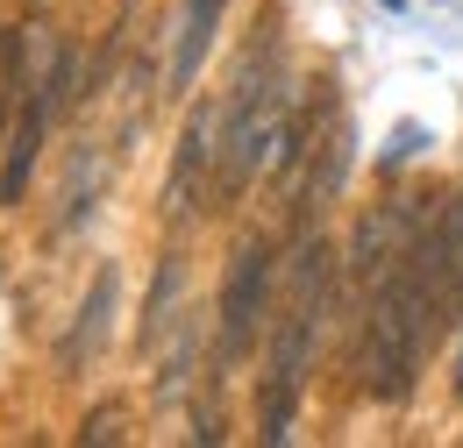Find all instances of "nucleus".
<instances>
[{
  "mask_svg": "<svg viewBox=\"0 0 463 448\" xmlns=\"http://www.w3.org/2000/svg\"><path fill=\"white\" fill-rule=\"evenodd\" d=\"M115 264H100L93 271V292H86V306H79V321H71V335H64V349H58V363L64 370H79V356H93L100 349V328H108V313H115Z\"/></svg>",
  "mask_w": 463,
  "mask_h": 448,
  "instance_id": "0eeeda50",
  "label": "nucleus"
},
{
  "mask_svg": "<svg viewBox=\"0 0 463 448\" xmlns=\"http://www.w3.org/2000/svg\"><path fill=\"white\" fill-rule=\"evenodd\" d=\"M349 157H356V128H349V114L335 107L321 128H314V150H307V178L292 185V214L307 221V214H321L335 192H343L349 178Z\"/></svg>",
  "mask_w": 463,
  "mask_h": 448,
  "instance_id": "20e7f679",
  "label": "nucleus"
},
{
  "mask_svg": "<svg viewBox=\"0 0 463 448\" xmlns=\"http://www.w3.org/2000/svg\"><path fill=\"white\" fill-rule=\"evenodd\" d=\"M178 278H185V264H178V249H165L157 257V285H150V306H143V349H157V335H165V306H172V292H178Z\"/></svg>",
  "mask_w": 463,
  "mask_h": 448,
  "instance_id": "6e6552de",
  "label": "nucleus"
},
{
  "mask_svg": "<svg viewBox=\"0 0 463 448\" xmlns=\"http://www.w3.org/2000/svg\"><path fill=\"white\" fill-rule=\"evenodd\" d=\"M378 7H392V14H400V7H406V0H378Z\"/></svg>",
  "mask_w": 463,
  "mask_h": 448,
  "instance_id": "9b49d317",
  "label": "nucleus"
},
{
  "mask_svg": "<svg viewBox=\"0 0 463 448\" xmlns=\"http://www.w3.org/2000/svg\"><path fill=\"white\" fill-rule=\"evenodd\" d=\"M71 71H79V51H71V43H58L43 71H29V93L14 100V128H7V150H0V207H22V200H29V171L43 157L51 121H58L64 100H71Z\"/></svg>",
  "mask_w": 463,
  "mask_h": 448,
  "instance_id": "f03ea898",
  "label": "nucleus"
},
{
  "mask_svg": "<svg viewBox=\"0 0 463 448\" xmlns=\"http://www.w3.org/2000/svg\"><path fill=\"white\" fill-rule=\"evenodd\" d=\"M271 285H279V242L271 235H242L229 271H222V299H214V313H222V370L250 349L264 306H271Z\"/></svg>",
  "mask_w": 463,
  "mask_h": 448,
  "instance_id": "7ed1b4c3",
  "label": "nucleus"
},
{
  "mask_svg": "<svg viewBox=\"0 0 463 448\" xmlns=\"http://www.w3.org/2000/svg\"><path fill=\"white\" fill-rule=\"evenodd\" d=\"M222 7H229V0H185V7H178V29H172V93H193V79H200V57L214 51Z\"/></svg>",
  "mask_w": 463,
  "mask_h": 448,
  "instance_id": "423d86ee",
  "label": "nucleus"
},
{
  "mask_svg": "<svg viewBox=\"0 0 463 448\" xmlns=\"http://www.w3.org/2000/svg\"><path fill=\"white\" fill-rule=\"evenodd\" d=\"M115 434H121V413H115V406H93V413L79 420V442H115Z\"/></svg>",
  "mask_w": 463,
  "mask_h": 448,
  "instance_id": "9d476101",
  "label": "nucleus"
},
{
  "mask_svg": "<svg viewBox=\"0 0 463 448\" xmlns=\"http://www.w3.org/2000/svg\"><path fill=\"white\" fill-rule=\"evenodd\" d=\"M22 22H0V114L14 107L22 93H29V64H22Z\"/></svg>",
  "mask_w": 463,
  "mask_h": 448,
  "instance_id": "1a4fd4ad",
  "label": "nucleus"
},
{
  "mask_svg": "<svg viewBox=\"0 0 463 448\" xmlns=\"http://www.w3.org/2000/svg\"><path fill=\"white\" fill-rule=\"evenodd\" d=\"M321 313H328V242H307L299 249L292 299H286V313H279V335H271V370H264V442L271 448L292 442V413H299L307 370H314Z\"/></svg>",
  "mask_w": 463,
  "mask_h": 448,
  "instance_id": "f257e3e1",
  "label": "nucleus"
},
{
  "mask_svg": "<svg viewBox=\"0 0 463 448\" xmlns=\"http://www.w3.org/2000/svg\"><path fill=\"white\" fill-rule=\"evenodd\" d=\"M222 164V121L214 107L200 100V107L185 114V128H178V150H172V178H165V200H172V214H193V200H200V185H207V171Z\"/></svg>",
  "mask_w": 463,
  "mask_h": 448,
  "instance_id": "39448f33",
  "label": "nucleus"
}]
</instances>
